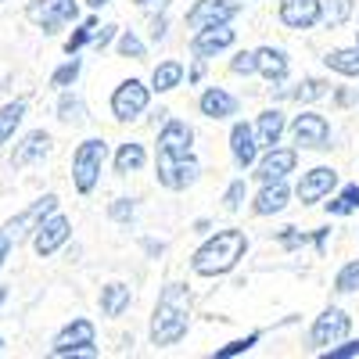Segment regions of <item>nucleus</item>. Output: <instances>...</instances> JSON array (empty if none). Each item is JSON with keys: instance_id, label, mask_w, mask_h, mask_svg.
Listing matches in <instances>:
<instances>
[{"instance_id": "1", "label": "nucleus", "mask_w": 359, "mask_h": 359, "mask_svg": "<svg viewBox=\"0 0 359 359\" xmlns=\"http://www.w3.org/2000/svg\"><path fill=\"white\" fill-rule=\"evenodd\" d=\"M191 316H194V302H191V287L169 280L162 284L155 309H151V323H147V341L155 348H172L187 338L191 331Z\"/></svg>"}, {"instance_id": "2", "label": "nucleus", "mask_w": 359, "mask_h": 359, "mask_svg": "<svg viewBox=\"0 0 359 359\" xmlns=\"http://www.w3.org/2000/svg\"><path fill=\"white\" fill-rule=\"evenodd\" d=\"M248 248H252V241H248V233L241 226H226V230H216V233H205V241L191 255V269H194V277H205V280L226 277V273H233V269L241 266Z\"/></svg>"}, {"instance_id": "3", "label": "nucleus", "mask_w": 359, "mask_h": 359, "mask_svg": "<svg viewBox=\"0 0 359 359\" xmlns=\"http://www.w3.org/2000/svg\"><path fill=\"white\" fill-rule=\"evenodd\" d=\"M108 162V140L104 137H86L72 151V187L79 194H94L101 184V169Z\"/></svg>"}, {"instance_id": "4", "label": "nucleus", "mask_w": 359, "mask_h": 359, "mask_svg": "<svg viewBox=\"0 0 359 359\" xmlns=\"http://www.w3.org/2000/svg\"><path fill=\"white\" fill-rule=\"evenodd\" d=\"M287 133L298 151H331L334 147V130L327 123V115L313 111L309 104L287 123Z\"/></svg>"}, {"instance_id": "5", "label": "nucleus", "mask_w": 359, "mask_h": 359, "mask_svg": "<svg viewBox=\"0 0 359 359\" xmlns=\"http://www.w3.org/2000/svg\"><path fill=\"white\" fill-rule=\"evenodd\" d=\"M155 180H158V187L184 194L201 180V162L198 155H158L155 151Z\"/></svg>"}, {"instance_id": "6", "label": "nucleus", "mask_w": 359, "mask_h": 359, "mask_svg": "<svg viewBox=\"0 0 359 359\" xmlns=\"http://www.w3.org/2000/svg\"><path fill=\"white\" fill-rule=\"evenodd\" d=\"M25 18L33 22L43 36H57L65 25L79 22V0H29Z\"/></svg>"}, {"instance_id": "7", "label": "nucleus", "mask_w": 359, "mask_h": 359, "mask_svg": "<svg viewBox=\"0 0 359 359\" xmlns=\"http://www.w3.org/2000/svg\"><path fill=\"white\" fill-rule=\"evenodd\" d=\"M108 108H111V118L115 123H137L140 115H147V108H151V86H147L144 79H123L115 90H111V101H108Z\"/></svg>"}, {"instance_id": "8", "label": "nucleus", "mask_w": 359, "mask_h": 359, "mask_svg": "<svg viewBox=\"0 0 359 359\" xmlns=\"http://www.w3.org/2000/svg\"><path fill=\"white\" fill-rule=\"evenodd\" d=\"M50 355H97V327L86 316H72L50 341Z\"/></svg>"}, {"instance_id": "9", "label": "nucleus", "mask_w": 359, "mask_h": 359, "mask_svg": "<svg viewBox=\"0 0 359 359\" xmlns=\"http://www.w3.org/2000/svg\"><path fill=\"white\" fill-rule=\"evenodd\" d=\"M348 334H352V316H348L341 306H327V309L313 320V327H309V345H313L316 352H323V348L345 341Z\"/></svg>"}, {"instance_id": "10", "label": "nucleus", "mask_w": 359, "mask_h": 359, "mask_svg": "<svg viewBox=\"0 0 359 359\" xmlns=\"http://www.w3.org/2000/svg\"><path fill=\"white\" fill-rule=\"evenodd\" d=\"M252 169H255L252 176L259 180V184H273V180H287V176L298 169V147H280V144H273V147H262Z\"/></svg>"}, {"instance_id": "11", "label": "nucleus", "mask_w": 359, "mask_h": 359, "mask_svg": "<svg viewBox=\"0 0 359 359\" xmlns=\"http://www.w3.org/2000/svg\"><path fill=\"white\" fill-rule=\"evenodd\" d=\"M29 237H33V252H36L40 259H50V255H57V252L72 241V219L62 216V212H50Z\"/></svg>"}, {"instance_id": "12", "label": "nucleus", "mask_w": 359, "mask_h": 359, "mask_svg": "<svg viewBox=\"0 0 359 359\" xmlns=\"http://www.w3.org/2000/svg\"><path fill=\"white\" fill-rule=\"evenodd\" d=\"M245 11L241 0H194L184 15V25L187 29H205V25H223V22H233L237 15Z\"/></svg>"}, {"instance_id": "13", "label": "nucleus", "mask_w": 359, "mask_h": 359, "mask_svg": "<svg viewBox=\"0 0 359 359\" xmlns=\"http://www.w3.org/2000/svg\"><path fill=\"white\" fill-rule=\"evenodd\" d=\"M338 184H341L338 169H331V165H313V169H306L302 176H298L294 198L302 201V205H320L331 191H338Z\"/></svg>"}, {"instance_id": "14", "label": "nucleus", "mask_w": 359, "mask_h": 359, "mask_svg": "<svg viewBox=\"0 0 359 359\" xmlns=\"http://www.w3.org/2000/svg\"><path fill=\"white\" fill-rule=\"evenodd\" d=\"M277 18L291 33H309L323 18V0H277Z\"/></svg>"}, {"instance_id": "15", "label": "nucleus", "mask_w": 359, "mask_h": 359, "mask_svg": "<svg viewBox=\"0 0 359 359\" xmlns=\"http://www.w3.org/2000/svg\"><path fill=\"white\" fill-rule=\"evenodd\" d=\"M237 43V29L230 25V22H223V25H205V29H194L191 33V54L194 57H216V54H223V50H230Z\"/></svg>"}, {"instance_id": "16", "label": "nucleus", "mask_w": 359, "mask_h": 359, "mask_svg": "<svg viewBox=\"0 0 359 359\" xmlns=\"http://www.w3.org/2000/svg\"><path fill=\"white\" fill-rule=\"evenodd\" d=\"M155 151L158 155H194V126L184 123V118H176V115H165Z\"/></svg>"}, {"instance_id": "17", "label": "nucleus", "mask_w": 359, "mask_h": 359, "mask_svg": "<svg viewBox=\"0 0 359 359\" xmlns=\"http://www.w3.org/2000/svg\"><path fill=\"white\" fill-rule=\"evenodd\" d=\"M294 191L284 184V180H273V184H259L255 198H252V216L259 219H269V216H280L284 208L291 205Z\"/></svg>"}, {"instance_id": "18", "label": "nucleus", "mask_w": 359, "mask_h": 359, "mask_svg": "<svg viewBox=\"0 0 359 359\" xmlns=\"http://www.w3.org/2000/svg\"><path fill=\"white\" fill-rule=\"evenodd\" d=\"M259 140H255V130H252V123H245V118H237V123L230 126V158H233V165L241 169V172H248L252 165H255V158H259Z\"/></svg>"}, {"instance_id": "19", "label": "nucleus", "mask_w": 359, "mask_h": 359, "mask_svg": "<svg viewBox=\"0 0 359 359\" xmlns=\"http://www.w3.org/2000/svg\"><path fill=\"white\" fill-rule=\"evenodd\" d=\"M255 76H262L269 86L287 83V76H291V57H287V50H284V47H273V43L255 47Z\"/></svg>"}, {"instance_id": "20", "label": "nucleus", "mask_w": 359, "mask_h": 359, "mask_svg": "<svg viewBox=\"0 0 359 359\" xmlns=\"http://www.w3.org/2000/svg\"><path fill=\"white\" fill-rule=\"evenodd\" d=\"M198 111L208 118V123H226V118H233L237 111H241V101L223 86H205L201 97H198Z\"/></svg>"}, {"instance_id": "21", "label": "nucleus", "mask_w": 359, "mask_h": 359, "mask_svg": "<svg viewBox=\"0 0 359 359\" xmlns=\"http://www.w3.org/2000/svg\"><path fill=\"white\" fill-rule=\"evenodd\" d=\"M50 212H57V194H43L40 201H33V205H29V208H22V212L4 226L8 233H11V241L18 245V237H25V233H33Z\"/></svg>"}, {"instance_id": "22", "label": "nucleus", "mask_w": 359, "mask_h": 359, "mask_svg": "<svg viewBox=\"0 0 359 359\" xmlns=\"http://www.w3.org/2000/svg\"><path fill=\"white\" fill-rule=\"evenodd\" d=\"M327 94H331V79H323V76H302L294 86H284V83L273 86V97H277V101L291 97L294 104H316V101H323Z\"/></svg>"}, {"instance_id": "23", "label": "nucleus", "mask_w": 359, "mask_h": 359, "mask_svg": "<svg viewBox=\"0 0 359 359\" xmlns=\"http://www.w3.org/2000/svg\"><path fill=\"white\" fill-rule=\"evenodd\" d=\"M50 133L47 130H29L18 144H15V151H11V165L15 169H25V165H33V162H43L50 155Z\"/></svg>"}, {"instance_id": "24", "label": "nucleus", "mask_w": 359, "mask_h": 359, "mask_svg": "<svg viewBox=\"0 0 359 359\" xmlns=\"http://www.w3.org/2000/svg\"><path fill=\"white\" fill-rule=\"evenodd\" d=\"M252 130H255L259 147H273V144H280L284 133H287V115H284L277 104H273V108H262V111L255 115Z\"/></svg>"}, {"instance_id": "25", "label": "nucleus", "mask_w": 359, "mask_h": 359, "mask_svg": "<svg viewBox=\"0 0 359 359\" xmlns=\"http://www.w3.org/2000/svg\"><path fill=\"white\" fill-rule=\"evenodd\" d=\"M97 306H101V316H108V320H118L130 306H133V291H130V284H123V280H108L104 287H101V294H97Z\"/></svg>"}, {"instance_id": "26", "label": "nucleus", "mask_w": 359, "mask_h": 359, "mask_svg": "<svg viewBox=\"0 0 359 359\" xmlns=\"http://www.w3.org/2000/svg\"><path fill=\"white\" fill-rule=\"evenodd\" d=\"M147 165V147L140 140H123L115 147V155H111V169L115 176H133Z\"/></svg>"}, {"instance_id": "27", "label": "nucleus", "mask_w": 359, "mask_h": 359, "mask_svg": "<svg viewBox=\"0 0 359 359\" xmlns=\"http://www.w3.org/2000/svg\"><path fill=\"white\" fill-rule=\"evenodd\" d=\"M184 72H187L184 62L165 57V62L155 65V72H151V79H147V86H151V94H172L176 86H184Z\"/></svg>"}, {"instance_id": "28", "label": "nucleus", "mask_w": 359, "mask_h": 359, "mask_svg": "<svg viewBox=\"0 0 359 359\" xmlns=\"http://www.w3.org/2000/svg\"><path fill=\"white\" fill-rule=\"evenodd\" d=\"M323 65L331 69L334 76H345V79H359V33H355V43L352 47H334L323 54Z\"/></svg>"}, {"instance_id": "29", "label": "nucleus", "mask_w": 359, "mask_h": 359, "mask_svg": "<svg viewBox=\"0 0 359 359\" xmlns=\"http://www.w3.org/2000/svg\"><path fill=\"white\" fill-rule=\"evenodd\" d=\"M57 123H62V126H83V123H90L86 101H83V94H76L72 86H65L62 97H57Z\"/></svg>"}, {"instance_id": "30", "label": "nucleus", "mask_w": 359, "mask_h": 359, "mask_svg": "<svg viewBox=\"0 0 359 359\" xmlns=\"http://www.w3.org/2000/svg\"><path fill=\"white\" fill-rule=\"evenodd\" d=\"M327 216H355L359 212V184H338V194L331 191L323 201Z\"/></svg>"}, {"instance_id": "31", "label": "nucleus", "mask_w": 359, "mask_h": 359, "mask_svg": "<svg viewBox=\"0 0 359 359\" xmlns=\"http://www.w3.org/2000/svg\"><path fill=\"white\" fill-rule=\"evenodd\" d=\"M25 111H29V101H25V97H18V101H8V104H0V147L15 140V133H18V126H22Z\"/></svg>"}, {"instance_id": "32", "label": "nucleus", "mask_w": 359, "mask_h": 359, "mask_svg": "<svg viewBox=\"0 0 359 359\" xmlns=\"http://www.w3.org/2000/svg\"><path fill=\"white\" fill-rule=\"evenodd\" d=\"M115 54L118 57H130V62H144V57H147V43L137 36V29H118Z\"/></svg>"}, {"instance_id": "33", "label": "nucleus", "mask_w": 359, "mask_h": 359, "mask_svg": "<svg viewBox=\"0 0 359 359\" xmlns=\"http://www.w3.org/2000/svg\"><path fill=\"white\" fill-rule=\"evenodd\" d=\"M352 11H355V0H323V18H320V25L341 29V25L352 18Z\"/></svg>"}, {"instance_id": "34", "label": "nucleus", "mask_w": 359, "mask_h": 359, "mask_svg": "<svg viewBox=\"0 0 359 359\" xmlns=\"http://www.w3.org/2000/svg\"><path fill=\"white\" fill-rule=\"evenodd\" d=\"M79 72H83V57H79V54H69V62H62V65L50 72V86H54V90L76 86V83H79Z\"/></svg>"}, {"instance_id": "35", "label": "nucleus", "mask_w": 359, "mask_h": 359, "mask_svg": "<svg viewBox=\"0 0 359 359\" xmlns=\"http://www.w3.org/2000/svg\"><path fill=\"white\" fill-rule=\"evenodd\" d=\"M101 22H97V15H90V18H83L72 33H69V40H65V54H79L83 47H90V40H94V29H97Z\"/></svg>"}, {"instance_id": "36", "label": "nucleus", "mask_w": 359, "mask_h": 359, "mask_svg": "<svg viewBox=\"0 0 359 359\" xmlns=\"http://www.w3.org/2000/svg\"><path fill=\"white\" fill-rule=\"evenodd\" d=\"M334 294H355L359 291V259H348L338 273H334Z\"/></svg>"}, {"instance_id": "37", "label": "nucleus", "mask_w": 359, "mask_h": 359, "mask_svg": "<svg viewBox=\"0 0 359 359\" xmlns=\"http://www.w3.org/2000/svg\"><path fill=\"white\" fill-rule=\"evenodd\" d=\"M259 341H262V331H252V334H245V338H233V341H226L223 348H216V352H212V359H233V355H245V352H252Z\"/></svg>"}, {"instance_id": "38", "label": "nucleus", "mask_w": 359, "mask_h": 359, "mask_svg": "<svg viewBox=\"0 0 359 359\" xmlns=\"http://www.w3.org/2000/svg\"><path fill=\"white\" fill-rule=\"evenodd\" d=\"M245 201H248V184H245V176H233L226 184V191H223V208L226 212H237Z\"/></svg>"}, {"instance_id": "39", "label": "nucleus", "mask_w": 359, "mask_h": 359, "mask_svg": "<svg viewBox=\"0 0 359 359\" xmlns=\"http://www.w3.org/2000/svg\"><path fill=\"white\" fill-rule=\"evenodd\" d=\"M133 216H137V198H115L108 205V219L118 223V226H130Z\"/></svg>"}, {"instance_id": "40", "label": "nucleus", "mask_w": 359, "mask_h": 359, "mask_svg": "<svg viewBox=\"0 0 359 359\" xmlns=\"http://www.w3.org/2000/svg\"><path fill=\"white\" fill-rule=\"evenodd\" d=\"M277 245H280L284 252H298V248L309 245V233L298 230V226H284V230H277Z\"/></svg>"}, {"instance_id": "41", "label": "nucleus", "mask_w": 359, "mask_h": 359, "mask_svg": "<svg viewBox=\"0 0 359 359\" xmlns=\"http://www.w3.org/2000/svg\"><path fill=\"white\" fill-rule=\"evenodd\" d=\"M230 72L252 79V76H255V50H233V57H230Z\"/></svg>"}, {"instance_id": "42", "label": "nucleus", "mask_w": 359, "mask_h": 359, "mask_svg": "<svg viewBox=\"0 0 359 359\" xmlns=\"http://www.w3.org/2000/svg\"><path fill=\"white\" fill-rule=\"evenodd\" d=\"M359 355V338H345L331 348H323V359H355Z\"/></svg>"}, {"instance_id": "43", "label": "nucleus", "mask_w": 359, "mask_h": 359, "mask_svg": "<svg viewBox=\"0 0 359 359\" xmlns=\"http://www.w3.org/2000/svg\"><path fill=\"white\" fill-rule=\"evenodd\" d=\"M115 36H118V25H97V29H94V40H90V47H94V50H104Z\"/></svg>"}, {"instance_id": "44", "label": "nucleus", "mask_w": 359, "mask_h": 359, "mask_svg": "<svg viewBox=\"0 0 359 359\" xmlns=\"http://www.w3.org/2000/svg\"><path fill=\"white\" fill-rule=\"evenodd\" d=\"M205 72H208V62H205V57H194V62L187 65V72H184L187 86H198V83L205 79Z\"/></svg>"}, {"instance_id": "45", "label": "nucleus", "mask_w": 359, "mask_h": 359, "mask_svg": "<svg viewBox=\"0 0 359 359\" xmlns=\"http://www.w3.org/2000/svg\"><path fill=\"white\" fill-rule=\"evenodd\" d=\"M169 36V18H165V11H158V15H151V43H162Z\"/></svg>"}, {"instance_id": "46", "label": "nucleus", "mask_w": 359, "mask_h": 359, "mask_svg": "<svg viewBox=\"0 0 359 359\" xmlns=\"http://www.w3.org/2000/svg\"><path fill=\"white\" fill-rule=\"evenodd\" d=\"M327 241H331V226H320V230H313V233H309V245L316 248V255H323V252H327Z\"/></svg>"}, {"instance_id": "47", "label": "nucleus", "mask_w": 359, "mask_h": 359, "mask_svg": "<svg viewBox=\"0 0 359 359\" xmlns=\"http://www.w3.org/2000/svg\"><path fill=\"white\" fill-rule=\"evenodd\" d=\"M133 4L140 8V11H147V15H158V11H165L172 0H133Z\"/></svg>"}, {"instance_id": "48", "label": "nucleus", "mask_w": 359, "mask_h": 359, "mask_svg": "<svg viewBox=\"0 0 359 359\" xmlns=\"http://www.w3.org/2000/svg\"><path fill=\"white\" fill-rule=\"evenodd\" d=\"M11 248H15V241H11V233L8 230H0V266L8 262V255H11Z\"/></svg>"}, {"instance_id": "49", "label": "nucleus", "mask_w": 359, "mask_h": 359, "mask_svg": "<svg viewBox=\"0 0 359 359\" xmlns=\"http://www.w3.org/2000/svg\"><path fill=\"white\" fill-rule=\"evenodd\" d=\"M334 101L345 108V104H352V101H355V94H352V90H334Z\"/></svg>"}, {"instance_id": "50", "label": "nucleus", "mask_w": 359, "mask_h": 359, "mask_svg": "<svg viewBox=\"0 0 359 359\" xmlns=\"http://www.w3.org/2000/svg\"><path fill=\"white\" fill-rule=\"evenodd\" d=\"M194 233H212V223H208V219H194Z\"/></svg>"}, {"instance_id": "51", "label": "nucleus", "mask_w": 359, "mask_h": 359, "mask_svg": "<svg viewBox=\"0 0 359 359\" xmlns=\"http://www.w3.org/2000/svg\"><path fill=\"white\" fill-rule=\"evenodd\" d=\"M83 4H86L90 11H101V8H108V4H111V0H83Z\"/></svg>"}, {"instance_id": "52", "label": "nucleus", "mask_w": 359, "mask_h": 359, "mask_svg": "<svg viewBox=\"0 0 359 359\" xmlns=\"http://www.w3.org/2000/svg\"><path fill=\"white\" fill-rule=\"evenodd\" d=\"M144 248L151 252V255H162V252H165V245H162V241H158V245H155V241H144Z\"/></svg>"}, {"instance_id": "53", "label": "nucleus", "mask_w": 359, "mask_h": 359, "mask_svg": "<svg viewBox=\"0 0 359 359\" xmlns=\"http://www.w3.org/2000/svg\"><path fill=\"white\" fill-rule=\"evenodd\" d=\"M4 302H8V287L0 284V309H4Z\"/></svg>"}, {"instance_id": "54", "label": "nucleus", "mask_w": 359, "mask_h": 359, "mask_svg": "<svg viewBox=\"0 0 359 359\" xmlns=\"http://www.w3.org/2000/svg\"><path fill=\"white\" fill-rule=\"evenodd\" d=\"M0 352H4V338H0Z\"/></svg>"}, {"instance_id": "55", "label": "nucleus", "mask_w": 359, "mask_h": 359, "mask_svg": "<svg viewBox=\"0 0 359 359\" xmlns=\"http://www.w3.org/2000/svg\"><path fill=\"white\" fill-rule=\"evenodd\" d=\"M0 4H4V0H0Z\"/></svg>"}]
</instances>
